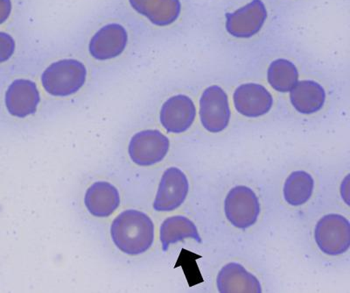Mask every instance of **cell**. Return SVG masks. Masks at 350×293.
<instances>
[{
  "instance_id": "22",
  "label": "cell",
  "mask_w": 350,
  "mask_h": 293,
  "mask_svg": "<svg viewBox=\"0 0 350 293\" xmlns=\"http://www.w3.org/2000/svg\"><path fill=\"white\" fill-rule=\"evenodd\" d=\"M11 0H0V25L5 23L12 12Z\"/></svg>"
},
{
  "instance_id": "13",
  "label": "cell",
  "mask_w": 350,
  "mask_h": 293,
  "mask_svg": "<svg viewBox=\"0 0 350 293\" xmlns=\"http://www.w3.org/2000/svg\"><path fill=\"white\" fill-rule=\"evenodd\" d=\"M5 102L12 116L26 118L36 114L40 102L38 86L33 80L15 79L6 90Z\"/></svg>"
},
{
  "instance_id": "5",
  "label": "cell",
  "mask_w": 350,
  "mask_h": 293,
  "mask_svg": "<svg viewBox=\"0 0 350 293\" xmlns=\"http://www.w3.org/2000/svg\"><path fill=\"white\" fill-rule=\"evenodd\" d=\"M314 237L323 253L329 255L345 253L350 246L349 221L342 215H326L318 221Z\"/></svg>"
},
{
  "instance_id": "7",
  "label": "cell",
  "mask_w": 350,
  "mask_h": 293,
  "mask_svg": "<svg viewBox=\"0 0 350 293\" xmlns=\"http://www.w3.org/2000/svg\"><path fill=\"white\" fill-rule=\"evenodd\" d=\"M170 148V139L161 131L144 130L131 139L129 155L133 163L140 166H151L163 160Z\"/></svg>"
},
{
  "instance_id": "18",
  "label": "cell",
  "mask_w": 350,
  "mask_h": 293,
  "mask_svg": "<svg viewBox=\"0 0 350 293\" xmlns=\"http://www.w3.org/2000/svg\"><path fill=\"white\" fill-rule=\"evenodd\" d=\"M267 81L276 92H289L299 81L298 68L287 59H276L269 65Z\"/></svg>"
},
{
  "instance_id": "2",
  "label": "cell",
  "mask_w": 350,
  "mask_h": 293,
  "mask_svg": "<svg viewBox=\"0 0 350 293\" xmlns=\"http://www.w3.org/2000/svg\"><path fill=\"white\" fill-rule=\"evenodd\" d=\"M112 240L122 252L136 255L148 251L154 239V226L146 214L128 210L118 215L111 225Z\"/></svg>"
},
{
  "instance_id": "3",
  "label": "cell",
  "mask_w": 350,
  "mask_h": 293,
  "mask_svg": "<svg viewBox=\"0 0 350 293\" xmlns=\"http://www.w3.org/2000/svg\"><path fill=\"white\" fill-rule=\"evenodd\" d=\"M88 70L82 62L64 58L49 64L44 70L40 82L44 90L54 97H68L79 92L85 85Z\"/></svg>"
},
{
  "instance_id": "12",
  "label": "cell",
  "mask_w": 350,
  "mask_h": 293,
  "mask_svg": "<svg viewBox=\"0 0 350 293\" xmlns=\"http://www.w3.org/2000/svg\"><path fill=\"white\" fill-rule=\"evenodd\" d=\"M233 102L236 110L248 118H258L267 114L273 105L271 93L264 86L246 83L234 92Z\"/></svg>"
},
{
  "instance_id": "21",
  "label": "cell",
  "mask_w": 350,
  "mask_h": 293,
  "mask_svg": "<svg viewBox=\"0 0 350 293\" xmlns=\"http://www.w3.org/2000/svg\"><path fill=\"white\" fill-rule=\"evenodd\" d=\"M16 51L14 37L8 33L0 32V64L10 60Z\"/></svg>"
},
{
  "instance_id": "6",
  "label": "cell",
  "mask_w": 350,
  "mask_h": 293,
  "mask_svg": "<svg viewBox=\"0 0 350 293\" xmlns=\"http://www.w3.org/2000/svg\"><path fill=\"white\" fill-rule=\"evenodd\" d=\"M260 213V205L255 192L246 186L230 190L225 199V214L237 229H245L254 225Z\"/></svg>"
},
{
  "instance_id": "9",
  "label": "cell",
  "mask_w": 350,
  "mask_h": 293,
  "mask_svg": "<svg viewBox=\"0 0 350 293\" xmlns=\"http://www.w3.org/2000/svg\"><path fill=\"white\" fill-rule=\"evenodd\" d=\"M129 36L122 25L111 23L100 29L90 39V57L99 62H107L120 57L126 51Z\"/></svg>"
},
{
  "instance_id": "14",
  "label": "cell",
  "mask_w": 350,
  "mask_h": 293,
  "mask_svg": "<svg viewBox=\"0 0 350 293\" xmlns=\"http://www.w3.org/2000/svg\"><path fill=\"white\" fill-rule=\"evenodd\" d=\"M217 288L221 293H261L258 279L248 272L242 265L230 263L225 265L217 277Z\"/></svg>"
},
{
  "instance_id": "20",
  "label": "cell",
  "mask_w": 350,
  "mask_h": 293,
  "mask_svg": "<svg viewBox=\"0 0 350 293\" xmlns=\"http://www.w3.org/2000/svg\"><path fill=\"white\" fill-rule=\"evenodd\" d=\"M201 257V255H197L192 253V252L186 251V249H183L179 260H178V263L175 265V267L180 265L183 268L189 286L198 285V283L203 282V279L196 261L197 258Z\"/></svg>"
},
{
  "instance_id": "23",
  "label": "cell",
  "mask_w": 350,
  "mask_h": 293,
  "mask_svg": "<svg viewBox=\"0 0 350 293\" xmlns=\"http://www.w3.org/2000/svg\"><path fill=\"white\" fill-rule=\"evenodd\" d=\"M284 2H296L299 1V0H282Z\"/></svg>"
},
{
  "instance_id": "1",
  "label": "cell",
  "mask_w": 350,
  "mask_h": 293,
  "mask_svg": "<svg viewBox=\"0 0 350 293\" xmlns=\"http://www.w3.org/2000/svg\"><path fill=\"white\" fill-rule=\"evenodd\" d=\"M268 0H241L230 4L221 14L225 34L237 40H250L261 34L270 23Z\"/></svg>"
},
{
  "instance_id": "4",
  "label": "cell",
  "mask_w": 350,
  "mask_h": 293,
  "mask_svg": "<svg viewBox=\"0 0 350 293\" xmlns=\"http://www.w3.org/2000/svg\"><path fill=\"white\" fill-rule=\"evenodd\" d=\"M200 118L204 129L211 133H220L229 126L231 111L229 97L221 87L211 86L200 99Z\"/></svg>"
},
{
  "instance_id": "11",
  "label": "cell",
  "mask_w": 350,
  "mask_h": 293,
  "mask_svg": "<svg viewBox=\"0 0 350 293\" xmlns=\"http://www.w3.org/2000/svg\"><path fill=\"white\" fill-rule=\"evenodd\" d=\"M189 189L185 174L178 168H170L162 177L153 208L158 212L175 210L185 201Z\"/></svg>"
},
{
  "instance_id": "16",
  "label": "cell",
  "mask_w": 350,
  "mask_h": 293,
  "mask_svg": "<svg viewBox=\"0 0 350 293\" xmlns=\"http://www.w3.org/2000/svg\"><path fill=\"white\" fill-rule=\"evenodd\" d=\"M120 204L117 188L107 182L94 183L88 189L85 205L90 213L96 217L111 216Z\"/></svg>"
},
{
  "instance_id": "15",
  "label": "cell",
  "mask_w": 350,
  "mask_h": 293,
  "mask_svg": "<svg viewBox=\"0 0 350 293\" xmlns=\"http://www.w3.org/2000/svg\"><path fill=\"white\" fill-rule=\"evenodd\" d=\"M289 92L291 103L299 114L317 113L326 102V92L317 81H299Z\"/></svg>"
},
{
  "instance_id": "8",
  "label": "cell",
  "mask_w": 350,
  "mask_h": 293,
  "mask_svg": "<svg viewBox=\"0 0 350 293\" xmlns=\"http://www.w3.org/2000/svg\"><path fill=\"white\" fill-rule=\"evenodd\" d=\"M137 14L148 18L153 26L165 29L174 26L185 16L184 0H129Z\"/></svg>"
},
{
  "instance_id": "19",
  "label": "cell",
  "mask_w": 350,
  "mask_h": 293,
  "mask_svg": "<svg viewBox=\"0 0 350 293\" xmlns=\"http://www.w3.org/2000/svg\"><path fill=\"white\" fill-rule=\"evenodd\" d=\"M314 181L310 174L298 170L291 174L284 186V197L291 205H301L309 201L314 192Z\"/></svg>"
},
{
  "instance_id": "17",
  "label": "cell",
  "mask_w": 350,
  "mask_h": 293,
  "mask_svg": "<svg viewBox=\"0 0 350 293\" xmlns=\"http://www.w3.org/2000/svg\"><path fill=\"white\" fill-rule=\"evenodd\" d=\"M191 238L202 242L198 230L191 220L183 216H174L165 220L161 227V241L163 251H167L171 244Z\"/></svg>"
},
{
  "instance_id": "10",
  "label": "cell",
  "mask_w": 350,
  "mask_h": 293,
  "mask_svg": "<svg viewBox=\"0 0 350 293\" xmlns=\"http://www.w3.org/2000/svg\"><path fill=\"white\" fill-rule=\"evenodd\" d=\"M196 107L189 96L171 97L162 105L159 120L165 131L171 133L186 132L195 123Z\"/></svg>"
}]
</instances>
